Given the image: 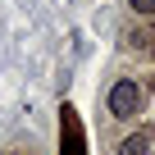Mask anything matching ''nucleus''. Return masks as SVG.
Returning a JSON list of instances; mask_svg holds the SVG:
<instances>
[{
	"instance_id": "1",
	"label": "nucleus",
	"mask_w": 155,
	"mask_h": 155,
	"mask_svg": "<svg viewBox=\"0 0 155 155\" xmlns=\"http://www.w3.org/2000/svg\"><path fill=\"white\" fill-rule=\"evenodd\" d=\"M141 101H146V91H141L137 78H119V82L110 87V114L114 119H137Z\"/></svg>"
},
{
	"instance_id": "2",
	"label": "nucleus",
	"mask_w": 155,
	"mask_h": 155,
	"mask_svg": "<svg viewBox=\"0 0 155 155\" xmlns=\"http://www.w3.org/2000/svg\"><path fill=\"white\" fill-rule=\"evenodd\" d=\"M119 155H155V128H137L119 141Z\"/></svg>"
},
{
	"instance_id": "3",
	"label": "nucleus",
	"mask_w": 155,
	"mask_h": 155,
	"mask_svg": "<svg viewBox=\"0 0 155 155\" xmlns=\"http://www.w3.org/2000/svg\"><path fill=\"white\" fill-rule=\"evenodd\" d=\"M123 46L132 55H155V28H128L123 32Z\"/></svg>"
},
{
	"instance_id": "4",
	"label": "nucleus",
	"mask_w": 155,
	"mask_h": 155,
	"mask_svg": "<svg viewBox=\"0 0 155 155\" xmlns=\"http://www.w3.org/2000/svg\"><path fill=\"white\" fill-rule=\"evenodd\" d=\"M128 5H132L137 14H155V0H128Z\"/></svg>"
}]
</instances>
